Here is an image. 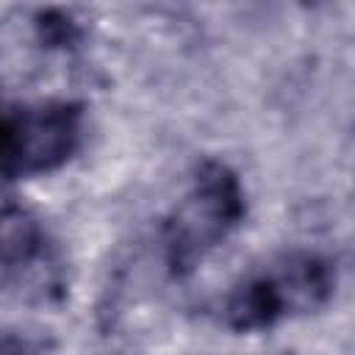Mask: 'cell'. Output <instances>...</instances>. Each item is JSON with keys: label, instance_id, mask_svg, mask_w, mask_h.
I'll return each mask as SVG.
<instances>
[{"label": "cell", "instance_id": "3", "mask_svg": "<svg viewBox=\"0 0 355 355\" xmlns=\"http://www.w3.org/2000/svg\"><path fill=\"white\" fill-rule=\"evenodd\" d=\"M83 141V108L69 100L14 103L3 114V172L8 180L61 169Z\"/></svg>", "mask_w": 355, "mask_h": 355}, {"label": "cell", "instance_id": "1", "mask_svg": "<svg viewBox=\"0 0 355 355\" xmlns=\"http://www.w3.org/2000/svg\"><path fill=\"white\" fill-rule=\"evenodd\" d=\"M336 269L311 250L283 252L241 277L222 300V324L236 333L275 327L283 319L313 313L333 297Z\"/></svg>", "mask_w": 355, "mask_h": 355}, {"label": "cell", "instance_id": "4", "mask_svg": "<svg viewBox=\"0 0 355 355\" xmlns=\"http://www.w3.org/2000/svg\"><path fill=\"white\" fill-rule=\"evenodd\" d=\"M3 277L6 286L44 288L55 283V261L42 222L25 208L6 202L3 208Z\"/></svg>", "mask_w": 355, "mask_h": 355}, {"label": "cell", "instance_id": "5", "mask_svg": "<svg viewBox=\"0 0 355 355\" xmlns=\"http://www.w3.org/2000/svg\"><path fill=\"white\" fill-rule=\"evenodd\" d=\"M3 355H28V352H25L22 344H14L11 338H6V341H3Z\"/></svg>", "mask_w": 355, "mask_h": 355}, {"label": "cell", "instance_id": "2", "mask_svg": "<svg viewBox=\"0 0 355 355\" xmlns=\"http://www.w3.org/2000/svg\"><path fill=\"white\" fill-rule=\"evenodd\" d=\"M239 175L222 161H202L161 227L164 261L175 277L191 275L244 222Z\"/></svg>", "mask_w": 355, "mask_h": 355}]
</instances>
